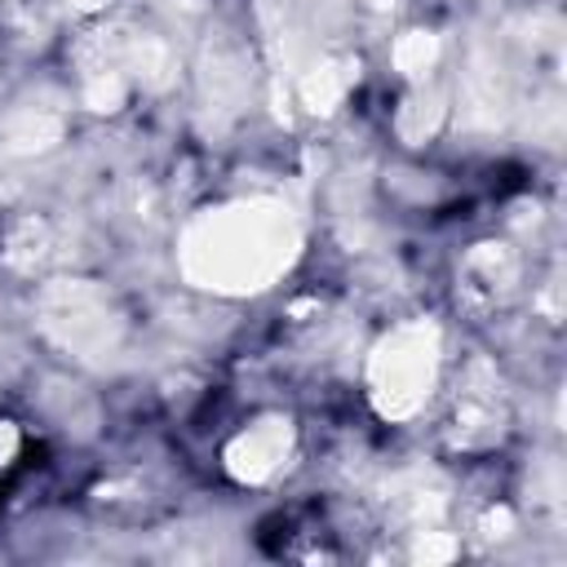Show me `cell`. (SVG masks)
Listing matches in <instances>:
<instances>
[{"mask_svg":"<svg viewBox=\"0 0 567 567\" xmlns=\"http://www.w3.org/2000/svg\"><path fill=\"white\" fill-rule=\"evenodd\" d=\"M297 257V226L275 199L221 204L186 226L182 270L190 284L213 292L270 288Z\"/></svg>","mask_w":567,"mask_h":567,"instance_id":"6da1fadb","label":"cell"},{"mask_svg":"<svg viewBox=\"0 0 567 567\" xmlns=\"http://www.w3.org/2000/svg\"><path fill=\"white\" fill-rule=\"evenodd\" d=\"M439 381V328L416 319L390 328L368 359V394L381 416L403 421L425 408Z\"/></svg>","mask_w":567,"mask_h":567,"instance_id":"7a4b0ae2","label":"cell"},{"mask_svg":"<svg viewBox=\"0 0 567 567\" xmlns=\"http://www.w3.org/2000/svg\"><path fill=\"white\" fill-rule=\"evenodd\" d=\"M288 456H292V421L288 416H261L244 434L230 439L226 470L239 483H266L279 474V465H288Z\"/></svg>","mask_w":567,"mask_h":567,"instance_id":"3957f363","label":"cell"},{"mask_svg":"<svg viewBox=\"0 0 567 567\" xmlns=\"http://www.w3.org/2000/svg\"><path fill=\"white\" fill-rule=\"evenodd\" d=\"M434 35H425V31H412L403 44H399V71H408V75H425V66H434Z\"/></svg>","mask_w":567,"mask_h":567,"instance_id":"277c9868","label":"cell"}]
</instances>
